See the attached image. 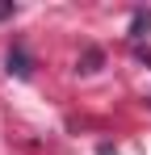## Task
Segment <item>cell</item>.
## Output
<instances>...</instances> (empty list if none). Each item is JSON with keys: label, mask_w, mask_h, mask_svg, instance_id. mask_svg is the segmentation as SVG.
<instances>
[{"label": "cell", "mask_w": 151, "mask_h": 155, "mask_svg": "<svg viewBox=\"0 0 151 155\" xmlns=\"http://www.w3.org/2000/svg\"><path fill=\"white\" fill-rule=\"evenodd\" d=\"M4 13H13V8H0V17H4Z\"/></svg>", "instance_id": "obj_1"}]
</instances>
